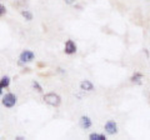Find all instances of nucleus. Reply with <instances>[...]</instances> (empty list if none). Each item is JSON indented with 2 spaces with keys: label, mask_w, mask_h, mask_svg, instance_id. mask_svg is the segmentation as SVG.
<instances>
[{
  "label": "nucleus",
  "mask_w": 150,
  "mask_h": 140,
  "mask_svg": "<svg viewBox=\"0 0 150 140\" xmlns=\"http://www.w3.org/2000/svg\"><path fill=\"white\" fill-rule=\"evenodd\" d=\"M16 103H18V96L15 94H13V93H6L1 99V104L8 109L14 108L16 105Z\"/></svg>",
  "instance_id": "f257e3e1"
},
{
  "label": "nucleus",
  "mask_w": 150,
  "mask_h": 140,
  "mask_svg": "<svg viewBox=\"0 0 150 140\" xmlns=\"http://www.w3.org/2000/svg\"><path fill=\"white\" fill-rule=\"evenodd\" d=\"M44 101L51 106H59L60 103H62V98L55 93H48V94L44 95Z\"/></svg>",
  "instance_id": "f03ea898"
},
{
  "label": "nucleus",
  "mask_w": 150,
  "mask_h": 140,
  "mask_svg": "<svg viewBox=\"0 0 150 140\" xmlns=\"http://www.w3.org/2000/svg\"><path fill=\"white\" fill-rule=\"evenodd\" d=\"M35 59V55H34V53L33 51H30V50H24V51H21V54L19 55V60H20V64H23V63H30V62H33V60Z\"/></svg>",
  "instance_id": "7ed1b4c3"
},
{
  "label": "nucleus",
  "mask_w": 150,
  "mask_h": 140,
  "mask_svg": "<svg viewBox=\"0 0 150 140\" xmlns=\"http://www.w3.org/2000/svg\"><path fill=\"white\" fill-rule=\"evenodd\" d=\"M105 132L109 135H114V134L118 133V125H116V123L114 120H109L105 124Z\"/></svg>",
  "instance_id": "20e7f679"
},
{
  "label": "nucleus",
  "mask_w": 150,
  "mask_h": 140,
  "mask_svg": "<svg viewBox=\"0 0 150 140\" xmlns=\"http://www.w3.org/2000/svg\"><path fill=\"white\" fill-rule=\"evenodd\" d=\"M64 51H65V54H68V55H73L76 53V45H75L73 40H68L67 43H65Z\"/></svg>",
  "instance_id": "39448f33"
},
{
  "label": "nucleus",
  "mask_w": 150,
  "mask_h": 140,
  "mask_svg": "<svg viewBox=\"0 0 150 140\" xmlns=\"http://www.w3.org/2000/svg\"><path fill=\"white\" fill-rule=\"evenodd\" d=\"M80 89L84 91H91L94 90V85L89 80H84L80 83Z\"/></svg>",
  "instance_id": "423d86ee"
},
{
  "label": "nucleus",
  "mask_w": 150,
  "mask_h": 140,
  "mask_svg": "<svg viewBox=\"0 0 150 140\" xmlns=\"http://www.w3.org/2000/svg\"><path fill=\"white\" fill-rule=\"evenodd\" d=\"M80 125H81L83 129H89V128L91 127V120H90V118H89V116H81Z\"/></svg>",
  "instance_id": "0eeeda50"
},
{
  "label": "nucleus",
  "mask_w": 150,
  "mask_h": 140,
  "mask_svg": "<svg viewBox=\"0 0 150 140\" xmlns=\"http://www.w3.org/2000/svg\"><path fill=\"white\" fill-rule=\"evenodd\" d=\"M0 85H1L4 89L8 88L9 85H10V78H9L8 75H4L1 79H0Z\"/></svg>",
  "instance_id": "6e6552de"
},
{
  "label": "nucleus",
  "mask_w": 150,
  "mask_h": 140,
  "mask_svg": "<svg viewBox=\"0 0 150 140\" xmlns=\"http://www.w3.org/2000/svg\"><path fill=\"white\" fill-rule=\"evenodd\" d=\"M142 79H143V75L140 73H135L133 76H131V81L133 83H137V84H142Z\"/></svg>",
  "instance_id": "1a4fd4ad"
},
{
  "label": "nucleus",
  "mask_w": 150,
  "mask_h": 140,
  "mask_svg": "<svg viewBox=\"0 0 150 140\" xmlns=\"http://www.w3.org/2000/svg\"><path fill=\"white\" fill-rule=\"evenodd\" d=\"M90 140H106L105 135H101V134H96V133H93L90 134V136H89Z\"/></svg>",
  "instance_id": "9d476101"
},
{
  "label": "nucleus",
  "mask_w": 150,
  "mask_h": 140,
  "mask_svg": "<svg viewBox=\"0 0 150 140\" xmlns=\"http://www.w3.org/2000/svg\"><path fill=\"white\" fill-rule=\"evenodd\" d=\"M21 15H23V18H25V19L29 20V21L33 19V14H31L29 10H23V11H21Z\"/></svg>",
  "instance_id": "9b49d317"
},
{
  "label": "nucleus",
  "mask_w": 150,
  "mask_h": 140,
  "mask_svg": "<svg viewBox=\"0 0 150 140\" xmlns=\"http://www.w3.org/2000/svg\"><path fill=\"white\" fill-rule=\"evenodd\" d=\"M33 88H34L38 93H43V88H41V85L38 81H33Z\"/></svg>",
  "instance_id": "f8f14e48"
},
{
  "label": "nucleus",
  "mask_w": 150,
  "mask_h": 140,
  "mask_svg": "<svg viewBox=\"0 0 150 140\" xmlns=\"http://www.w3.org/2000/svg\"><path fill=\"white\" fill-rule=\"evenodd\" d=\"M5 13H6V8H5V5L0 4V16H3Z\"/></svg>",
  "instance_id": "ddd939ff"
},
{
  "label": "nucleus",
  "mask_w": 150,
  "mask_h": 140,
  "mask_svg": "<svg viewBox=\"0 0 150 140\" xmlns=\"http://www.w3.org/2000/svg\"><path fill=\"white\" fill-rule=\"evenodd\" d=\"M64 1L67 3V4H74V3H75V0H64Z\"/></svg>",
  "instance_id": "4468645a"
},
{
  "label": "nucleus",
  "mask_w": 150,
  "mask_h": 140,
  "mask_svg": "<svg viewBox=\"0 0 150 140\" xmlns=\"http://www.w3.org/2000/svg\"><path fill=\"white\" fill-rule=\"evenodd\" d=\"M3 89H4V88H3L1 85H0V95H1V94H3Z\"/></svg>",
  "instance_id": "2eb2a0df"
}]
</instances>
